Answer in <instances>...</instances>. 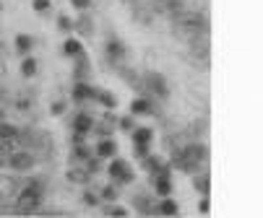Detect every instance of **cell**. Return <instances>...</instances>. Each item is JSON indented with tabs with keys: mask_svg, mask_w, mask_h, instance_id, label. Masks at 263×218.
Returning a JSON list of instances; mask_svg holds the SVG:
<instances>
[{
	"mask_svg": "<svg viewBox=\"0 0 263 218\" xmlns=\"http://www.w3.org/2000/svg\"><path fill=\"white\" fill-rule=\"evenodd\" d=\"M206 159H209V148H206V145L191 143V145H185V148H175L170 166L180 169V171H187V174H196L206 164Z\"/></svg>",
	"mask_w": 263,
	"mask_h": 218,
	"instance_id": "cell-1",
	"label": "cell"
},
{
	"mask_svg": "<svg viewBox=\"0 0 263 218\" xmlns=\"http://www.w3.org/2000/svg\"><path fill=\"white\" fill-rule=\"evenodd\" d=\"M42 192L40 190H34V187H24L21 192H18V198H16V213H36L40 210V205H42Z\"/></svg>",
	"mask_w": 263,
	"mask_h": 218,
	"instance_id": "cell-2",
	"label": "cell"
},
{
	"mask_svg": "<svg viewBox=\"0 0 263 218\" xmlns=\"http://www.w3.org/2000/svg\"><path fill=\"white\" fill-rule=\"evenodd\" d=\"M107 171H109V179L115 182V185H130V182L136 179V174H133L130 164H128V161H123V159H112Z\"/></svg>",
	"mask_w": 263,
	"mask_h": 218,
	"instance_id": "cell-3",
	"label": "cell"
},
{
	"mask_svg": "<svg viewBox=\"0 0 263 218\" xmlns=\"http://www.w3.org/2000/svg\"><path fill=\"white\" fill-rule=\"evenodd\" d=\"M34 164H36V159H34V154L29 148L26 151H11L6 156V166H11L13 171H29Z\"/></svg>",
	"mask_w": 263,
	"mask_h": 218,
	"instance_id": "cell-4",
	"label": "cell"
},
{
	"mask_svg": "<svg viewBox=\"0 0 263 218\" xmlns=\"http://www.w3.org/2000/svg\"><path fill=\"white\" fill-rule=\"evenodd\" d=\"M128 6H130V16L138 21V24H143V26H148V24H154V8H152V3H146V0H128Z\"/></svg>",
	"mask_w": 263,
	"mask_h": 218,
	"instance_id": "cell-5",
	"label": "cell"
},
{
	"mask_svg": "<svg viewBox=\"0 0 263 218\" xmlns=\"http://www.w3.org/2000/svg\"><path fill=\"white\" fill-rule=\"evenodd\" d=\"M104 55H107V62H109V65L120 68V65L125 62V47H123V42L115 39V36H109L107 45H104Z\"/></svg>",
	"mask_w": 263,
	"mask_h": 218,
	"instance_id": "cell-6",
	"label": "cell"
},
{
	"mask_svg": "<svg viewBox=\"0 0 263 218\" xmlns=\"http://www.w3.org/2000/svg\"><path fill=\"white\" fill-rule=\"evenodd\" d=\"M143 91H152L157 99H167L170 96V86H167V81L159 76V73H148L146 81H143Z\"/></svg>",
	"mask_w": 263,
	"mask_h": 218,
	"instance_id": "cell-7",
	"label": "cell"
},
{
	"mask_svg": "<svg viewBox=\"0 0 263 218\" xmlns=\"http://www.w3.org/2000/svg\"><path fill=\"white\" fill-rule=\"evenodd\" d=\"M130 115L133 117H138V115H157V106H154L152 99L141 96V99H133L130 101Z\"/></svg>",
	"mask_w": 263,
	"mask_h": 218,
	"instance_id": "cell-8",
	"label": "cell"
},
{
	"mask_svg": "<svg viewBox=\"0 0 263 218\" xmlns=\"http://www.w3.org/2000/svg\"><path fill=\"white\" fill-rule=\"evenodd\" d=\"M73 130L76 133H91L94 130V117L89 115V112H79L76 117H73Z\"/></svg>",
	"mask_w": 263,
	"mask_h": 218,
	"instance_id": "cell-9",
	"label": "cell"
},
{
	"mask_svg": "<svg viewBox=\"0 0 263 218\" xmlns=\"http://www.w3.org/2000/svg\"><path fill=\"white\" fill-rule=\"evenodd\" d=\"M73 31H79L81 36H91L94 34V21H91V16L86 11H81L79 21H73Z\"/></svg>",
	"mask_w": 263,
	"mask_h": 218,
	"instance_id": "cell-10",
	"label": "cell"
},
{
	"mask_svg": "<svg viewBox=\"0 0 263 218\" xmlns=\"http://www.w3.org/2000/svg\"><path fill=\"white\" fill-rule=\"evenodd\" d=\"M94 96H97V89H91L84 81H76V86H73V101H86V99H94Z\"/></svg>",
	"mask_w": 263,
	"mask_h": 218,
	"instance_id": "cell-11",
	"label": "cell"
},
{
	"mask_svg": "<svg viewBox=\"0 0 263 218\" xmlns=\"http://www.w3.org/2000/svg\"><path fill=\"white\" fill-rule=\"evenodd\" d=\"M97 156H99V159H112V156H118V143L109 140V138H102L99 145H97Z\"/></svg>",
	"mask_w": 263,
	"mask_h": 218,
	"instance_id": "cell-12",
	"label": "cell"
},
{
	"mask_svg": "<svg viewBox=\"0 0 263 218\" xmlns=\"http://www.w3.org/2000/svg\"><path fill=\"white\" fill-rule=\"evenodd\" d=\"M68 182L70 185H89V179H91V171H86V169H81V166H73V169H68Z\"/></svg>",
	"mask_w": 263,
	"mask_h": 218,
	"instance_id": "cell-13",
	"label": "cell"
},
{
	"mask_svg": "<svg viewBox=\"0 0 263 218\" xmlns=\"http://www.w3.org/2000/svg\"><path fill=\"white\" fill-rule=\"evenodd\" d=\"M76 60V68H73V76H76V81H84L89 73H91V62L86 55H79V57H73Z\"/></svg>",
	"mask_w": 263,
	"mask_h": 218,
	"instance_id": "cell-14",
	"label": "cell"
},
{
	"mask_svg": "<svg viewBox=\"0 0 263 218\" xmlns=\"http://www.w3.org/2000/svg\"><path fill=\"white\" fill-rule=\"evenodd\" d=\"M152 185H154L157 198H170V195H172V182H170V177H154Z\"/></svg>",
	"mask_w": 263,
	"mask_h": 218,
	"instance_id": "cell-15",
	"label": "cell"
},
{
	"mask_svg": "<svg viewBox=\"0 0 263 218\" xmlns=\"http://www.w3.org/2000/svg\"><path fill=\"white\" fill-rule=\"evenodd\" d=\"M133 145H148L154 140V130L152 127H133Z\"/></svg>",
	"mask_w": 263,
	"mask_h": 218,
	"instance_id": "cell-16",
	"label": "cell"
},
{
	"mask_svg": "<svg viewBox=\"0 0 263 218\" xmlns=\"http://www.w3.org/2000/svg\"><path fill=\"white\" fill-rule=\"evenodd\" d=\"M63 55L65 57H79V55H84V45L70 36V39H65V45H63Z\"/></svg>",
	"mask_w": 263,
	"mask_h": 218,
	"instance_id": "cell-17",
	"label": "cell"
},
{
	"mask_svg": "<svg viewBox=\"0 0 263 218\" xmlns=\"http://www.w3.org/2000/svg\"><path fill=\"white\" fill-rule=\"evenodd\" d=\"M193 187H196L203 198H209V195H211V177H209V174H198V177H193Z\"/></svg>",
	"mask_w": 263,
	"mask_h": 218,
	"instance_id": "cell-18",
	"label": "cell"
},
{
	"mask_svg": "<svg viewBox=\"0 0 263 218\" xmlns=\"http://www.w3.org/2000/svg\"><path fill=\"white\" fill-rule=\"evenodd\" d=\"M13 45H16V52H18V55H29L31 47H34V39H31L29 34H18Z\"/></svg>",
	"mask_w": 263,
	"mask_h": 218,
	"instance_id": "cell-19",
	"label": "cell"
},
{
	"mask_svg": "<svg viewBox=\"0 0 263 218\" xmlns=\"http://www.w3.org/2000/svg\"><path fill=\"white\" fill-rule=\"evenodd\" d=\"M177 213H180V208L170 198H162V203L157 205V215H177Z\"/></svg>",
	"mask_w": 263,
	"mask_h": 218,
	"instance_id": "cell-20",
	"label": "cell"
},
{
	"mask_svg": "<svg viewBox=\"0 0 263 218\" xmlns=\"http://www.w3.org/2000/svg\"><path fill=\"white\" fill-rule=\"evenodd\" d=\"M36 68H40V65H36V60H34V57H29V55H24V62H21V76H24V78H34V76H36Z\"/></svg>",
	"mask_w": 263,
	"mask_h": 218,
	"instance_id": "cell-21",
	"label": "cell"
},
{
	"mask_svg": "<svg viewBox=\"0 0 263 218\" xmlns=\"http://www.w3.org/2000/svg\"><path fill=\"white\" fill-rule=\"evenodd\" d=\"M136 208H138L143 215H154V213H157V205L148 200L146 195H138V198H136Z\"/></svg>",
	"mask_w": 263,
	"mask_h": 218,
	"instance_id": "cell-22",
	"label": "cell"
},
{
	"mask_svg": "<svg viewBox=\"0 0 263 218\" xmlns=\"http://www.w3.org/2000/svg\"><path fill=\"white\" fill-rule=\"evenodd\" d=\"M89 156H91V148H86L84 143H76V145L70 148V159H73V161H86Z\"/></svg>",
	"mask_w": 263,
	"mask_h": 218,
	"instance_id": "cell-23",
	"label": "cell"
},
{
	"mask_svg": "<svg viewBox=\"0 0 263 218\" xmlns=\"http://www.w3.org/2000/svg\"><path fill=\"white\" fill-rule=\"evenodd\" d=\"M16 135H18V127L16 125H8L6 120L0 122V140H16Z\"/></svg>",
	"mask_w": 263,
	"mask_h": 218,
	"instance_id": "cell-24",
	"label": "cell"
},
{
	"mask_svg": "<svg viewBox=\"0 0 263 218\" xmlns=\"http://www.w3.org/2000/svg\"><path fill=\"white\" fill-rule=\"evenodd\" d=\"M94 99H97L102 106H107V109H115V106H118V99L112 96L109 91H97V96H94Z\"/></svg>",
	"mask_w": 263,
	"mask_h": 218,
	"instance_id": "cell-25",
	"label": "cell"
},
{
	"mask_svg": "<svg viewBox=\"0 0 263 218\" xmlns=\"http://www.w3.org/2000/svg\"><path fill=\"white\" fill-rule=\"evenodd\" d=\"M99 200H107V203H115L118 200V187L115 185H107L104 190H102V198Z\"/></svg>",
	"mask_w": 263,
	"mask_h": 218,
	"instance_id": "cell-26",
	"label": "cell"
},
{
	"mask_svg": "<svg viewBox=\"0 0 263 218\" xmlns=\"http://www.w3.org/2000/svg\"><path fill=\"white\" fill-rule=\"evenodd\" d=\"M50 6H52L50 0H31V8H34L36 13H47V11H50Z\"/></svg>",
	"mask_w": 263,
	"mask_h": 218,
	"instance_id": "cell-27",
	"label": "cell"
},
{
	"mask_svg": "<svg viewBox=\"0 0 263 218\" xmlns=\"http://www.w3.org/2000/svg\"><path fill=\"white\" fill-rule=\"evenodd\" d=\"M104 215H128V210L112 203V205H107V208H104Z\"/></svg>",
	"mask_w": 263,
	"mask_h": 218,
	"instance_id": "cell-28",
	"label": "cell"
},
{
	"mask_svg": "<svg viewBox=\"0 0 263 218\" xmlns=\"http://www.w3.org/2000/svg\"><path fill=\"white\" fill-rule=\"evenodd\" d=\"M58 26H60V31H65V34L73 31V21H70L68 16H60V18H58Z\"/></svg>",
	"mask_w": 263,
	"mask_h": 218,
	"instance_id": "cell-29",
	"label": "cell"
},
{
	"mask_svg": "<svg viewBox=\"0 0 263 218\" xmlns=\"http://www.w3.org/2000/svg\"><path fill=\"white\" fill-rule=\"evenodd\" d=\"M70 6L76 11H89L91 8V0H70Z\"/></svg>",
	"mask_w": 263,
	"mask_h": 218,
	"instance_id": "cell-30",
	"label": "cell"
},
{
	"mask_svg": "<svg viewBox=\"0 0 263 218\" xmlns=\"http://www.w3.org/2000/svg\"><path fill=\"white\" fill-rule=\"evenodd\" d=\"M84 205L94 208V205H99V198H97L94 192H84Z\"/></svg>",
	"mask_w": 263,
	"mask_h": 218,
	"instance_id": "cell-31",
	"label": "cell"
},
{
	"mask_svg": "<svg viewBox=\"0 0 263 218\" xmlns=\"http://www.w3.org/2000/svg\"><path fill=\"white\" fill-rule=\"evenodd\" d=\"M133 148H136V156H138V159L148 156V145H133Z\"/></svg>",
	"mask_w": 263,
	"mask_h": 218,
	"instance_id": "cell-32",
	"label": "cell"
},
{
	"mask_svg": "<svg viewBox=\"0 0 263 218\" xmlns=\"http://www.w3.org/2000/svg\"><path fill=\"white\" fill-rule=\"evenodd\" d=\"M120 127L130 133V130H133V117H123V120H120Z\"/></svg>",
	"mask_w": 263,
	"mask_h": 218,
	"instance_id": "cell-33",
	"label": "cell"
},
{
	"mask_svg": "<svg viewBox=\"0 0 263 218\" xmlns=\"http://www.w3.org/2000/svg\"><path fill=\"white\" fill-rule=\"evenodd\" d=\"M63 112H65V104L63 101H55L52 104V115H63Z\"/></svg>",
	"mask_w": 263,
	"mask_h": 218,
	"instance_id": "cell-34",
	"label": "cell"
},
{
	"mask_svg": "<svg viewBox=\"0 0 263 218\" xmlns=\"http://www.w3.org/2000/svg\"><path fill=\"white\" fill-rule=\"evenodd\" d=\"M70 143H73V145H76V143H84V133H76V130H73V138H70Z\"/></svg>",
	"mask_w": 263,
	"mask_h": 218,
	"instance_id": "cell-35",
	"label": "cell"
},
{
	"mask_svg": "<svg viewBox=\"0 0 263 218\" xmlns=\"http://www.w3.org/2000/svg\"><path fill=\"white\" fill-rule=\"evenodd\" d=\"M209 208H211V205H209V200H201V205H198V210H201V213H209Z\"/></svg>",
	"mask_w": 263,
	"mask_h": 218,
	"instance_id": "cell-36",
	"label": "cell"
},
{
	"mask_svg": "<svg viewBox=\"0 0 263 218\" xmlns=\"http://www.w3.org/2000/svg\"><path fill=\"white\" fill-rule=\"evenodd\" d=\"M3 115H6V112H3V106H0V122H3Z\"/></svg>",
	"mask_w": 263,
	"mask_h": 218,
	"instance_id": "cell-37",
	"label": "cell"
}]
</instances>
